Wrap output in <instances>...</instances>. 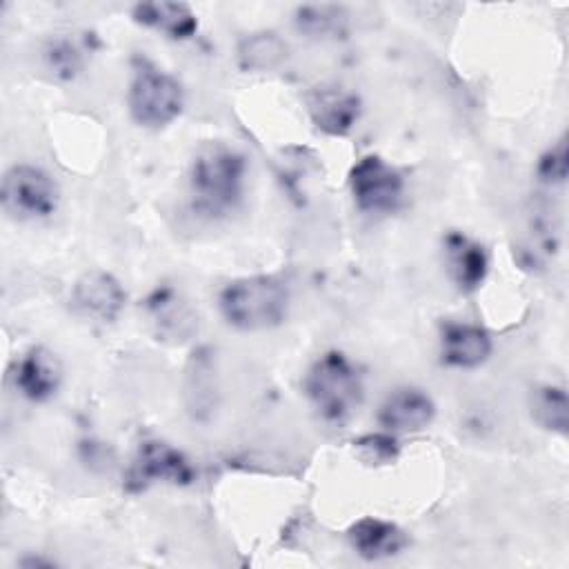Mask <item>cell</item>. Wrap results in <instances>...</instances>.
<instances>
[{"instance_id":"17","label":"cell","mask_w":569,"mask_h":569,"mask_svg":"<svg viewBox=\"0 0 569 569\" xmlns=\"http://www.w3.org/2000/svg\"><path fill=\"white\" fill-rule=\"evenodd\" d=\"M531 416L542 429L565 436L569 429L567 391L556 385L536 387L531 393Z\"/></svg>"},{"instance_id":"3","label":"cell","mask_w":569,"mask_h":569,"mask_svg":"<svg viewBox=\"0 0 569 569\" xmlns=\"http://www.w3.org/2000/svg\"><path fill=\"white\" fill-rule=\"evenodd\" d=\"M220 313L238 329H269L284 320L289 289L278 276H249L229 282L218 298Z\"/></svg>"},{"instance_id":"14","label":"cell","mask_w":569,"mask_h":569,"mask_svg":"<svg viewBox=\"0 0 569 569\" xmlns=\"http://www.w3.org/2000/svg\"><path fill=\"white\" fill-rule=\"evenodd\" d=\"M347 538L356 549V553L367 560L396 556L409 545L407 533L398 525L380 518H371V516L360 518L356 525H351L347 531Z\"/></svg>"},{"instance_id":"19","label":"cell","mask_w":569,"mask_h":569,"mask_svg":"<svg viewBox=\"0 0 569 569\" xmlns=\"http://www.w3.org/2000/svg\"><path fill=\"white\" fill-rule=\"evenodd\" d=\"M44 62L56 78L73 80L84 67V56L73 42L53 40L44 51Z\"/></svg>"},{"instance_id":"10","label":"cell","mask_w":569,"mask_h":569,"mask_svg":"<svg viewBox=\"0 0 569 569\" xmlns=\"http://www.w3.org/2000/svg\"><path fill=\"white\" fill-rule=\"evenodd\" d=\"M16 389L33 400L44 402L53 398L62 382V365L53 351L47 347H31L18 362L13 371Z\"/></svg>"},{"instance_id":"1","label":"cell","mask_w":569,"mask_h":569,"mask_svg":"<svg viewBox=\"0 0 569 569\" xmlns=\"http://www.w3.org/2000/svg\"><path fill=\"white\" fill-rule=\"evenodd\" d=\"M247 160L242 153L213 142L202 147L191 164L193 209L207 218H222L233 211L242 198Z\"/></svg>"},{"instance_id":"5","label":"cell","mask_w":569,"mask_h":569,"mask_svg":"<svg viewBox=\"0 0 569 569\" xmlns=\"http://www.w3.org/2000/svg\"><path fill=\"white\" fill-rule=\"evenodd\" d=\"M58 184L40 167L13 164L2 178L0 200L11 218H49L58 207Z\"/></svg>"},{"instance_id":"6","label":"cell","mask_w":569,"mask_h":569,"mask_svg":"<svg viewBox=\"0 0 569 569\" xmlns=\"http://www.w3.org/2000/svg\"><path fill=\"white\" fill-rule=\"evenodd\" d=\"M353 202L365 213H391L402 204L405 178L380 156L360 158L349 171Z\"/></svg>"},{"instance_id":"18","label":"cell","mask_w":569,"mask_h":569,"mask_svg":"<svg viewBox=\"0 0 569 569\" xmlns=\"http://www.w3.org/2000/svg\"><path fill=\"white\" fill-rule=\"evenodd\" d=\"M287 56V44L273 31H260L244 38L238 47V60L242 69L267 71L280 64Z\"/></svg>"},{"instance_id":"22","label":"cell","mask_w":569,"mask_h":569,"mask_svg":"<svg viewBox=\"0 0 569 569\" xmlns=\"http://www.w3.org/2000/svg\"><path fill=\"white\" fill-rule=\"evenodd\" d=\"M538 178L549 184H560L567 178V142L560 138L538 162Z\"/></svg>"},{"instance_id":"20","label":"cell","mask_w":569,"mask_h":569,"mask_svg":"<svg viewBox=\"0 0 569 569\" xmlns=\"http://www.w3.org/2000/svg\"><path fill=\"white\" fill-rule=\"evenodd\" d=\"M353 449L360 460L367 465H389L398 458L400 447L391 436L385 433H367L358 440H353Z\"/></svg>"},{"instance_id":"2","label":"cell","mask_w":569,"mask_h":569,"mask_svg":"<svg viewBox=\"0 0 569 569\" xmlns=\"http://www.w3.org/2000/svg\"><path fill=\"white\" fill-rule=\"evenodd\" d=\"M305 393L327 422L349 420L365 398L356 365L340 351L322 353L305 376Z\"/></svg>"},{"instance_id":"21","label":"cell","mask_w":569,"mask_h":569,"mask_svg":"<svg viewBox=\"0 0 569 569\" xmlns=\"http://www.w3.org/2000/svg\"><path fill=\"white\" fill-rule=\"evenodd\" d=\"M149 309L153 313V320H158L160 331H171L173 336H182V320L187 318L184 309L178 305V298L173 291H156V300H149ZM189 322V320H184Z\"/></svg>"},{"instance_id":"16","label":"cell","mask_w":569,"mask_h":569,"mask_svg":"<svg viewBox=\"0 0 569 569\" xmlns=\"http://www.w3.org/2000/svg\"><path fill=\"white\" fill-rule=\"evenodd\" d=\"M296 27L309 38H345L349 29V16L338 4H305L296 9Z\"/></svg>"},{"instance_id":"9","label":"cell","mask_w":569,"mask_h":569,"mask_svg":"<svg viewBox=\"0 0 569 569\" xmlns=\"http://www.w3.org/2000/svg\"><path fill=\"white\" fill-rule=\"evenodd\" d=\"M127 293L122 284L107 271L93 269L80 276L71 291V305L78 313L100 322H113L124 309Z\"/></svg>"},{"instance_id":"7","label":"cell","mask_w":569,"mask_h":569,"mask_svg":"<svg viewBox=\"0 0 569 569\" xmlns=\"http://www.w3.org/2000/svg\"><path fill=\"white\" fill-rule=\"evenodd\" d=\"M193 478L196 471L180 449L162 440H147L138 447V453L127 469L124 489L131 493H140L153 482L189 485L193 482Z\"/></svg>"},{"instance_id":"11","label":"cell","mask_w":569,"mask_h":569,"mask_svg":"<svg viewBox=\"0 0 569 569\" xmlns=\"http://www.w3.org/2000/svg\"><path fill=\"white\" fill-rule=\"evenodd\" d=\"M436 416V405L422 389L400 387L378 409V422L387 431H420Z\"/></svg>"},{"instance_id":"15","label":"cell","mask_w":569,"mask_h":569,"mask_svg":"<svg viewBox=\"0 0 569 569\" xmlns=\"http://www.w3.org/2000/svg\"><path fill=\"white\" fill-rule=\"evenodd\" d=\"M131 16L136 22L158 29L173 40H187L198 29V18L184 2H138Z\"/></svg>"},{"instance_id":"4","label":"cell","mask_w":569,"mask_h":569,"mask_svg":"<svg viewBox=\"0 0 569 569\" xmlns=\"http://www.w3.org/2000/svg\"><path fill=\"white\" fill-rule=\"evenodd\" d=\"M127 102L136 124L144 129H162L180 116L184 96L173 76L158 69L149 58L136 56L131 60Z\"/></svg>"},{"instance_id":"13","label":"cell","mask_w":569,"mask_h":569,"mask_svg":"<svg viewBox=\"0 0 569 569\" xmlns=\"http://www.w3.org/2000/svg\"><path fill=\"white\" fill-rule=\"evenodd\" d=\"M445 260L451 280L465 293L476 291L487 278L489 258L485 247L458 231H449L445 236Z\"/></svg>"},{"instance_id":"8","label":"cell","mask_w":569,"mask_h":569,"mask_svg":"<svg viewBox=\"0 0 569 569\" xmlns=\"http://www.w3.org/2000/svg\"><path fill=\"white\" fill-rule=\"evenodd\" d=\"M313 124L329 136H347L360 118V98L338 84H320L307 93Z\"/></svg>"},{"instance_id":"12","label":"cell","mask_w":569,"mask_h":569,"mask_svg":"<svg viewBox=\"0 0 569 569\" xmlns=\"http://www.w3.org/2000/svg\"><path fill=\"white\" fill-rule=\"evenodd\" d=\"M491 336L478 325L447 322L440 329V356L449 367H478L491 356Z\"/></svg>"}]
</instances>
